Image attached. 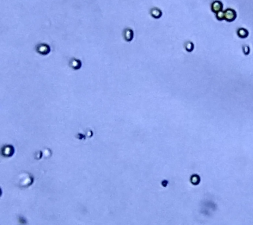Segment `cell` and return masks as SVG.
Wrapping results in <instances>:
<instances>
[{
	"label": "cell",
	"mask_w": 253,
	"mask_h": 225,
	"mask_svg": "<svg viewBox=\"0 0 253 225\" xmlns=\"http://www.w3.org/2000/svg\"><path fill=\"white\" fill-rule=\"evenodd\" d=\"M69 65L74 70H78L82 66L81 61L76 58H72L69 61Z\"/></svg>",
	"instance_id": "6"
},
{
	"label": "cell",
	"mask_w": 253,
	"mask_h": 225,
	"mask_svg": "<svg viewBox=\"0 0 253 225\" xmlns=\"http://www.w3.org/2000/svg\"><path fill=\"white\" fill-rule=\"evenodd\" d=\"M123 38L125 40H126V41H129H129H132V40L133 39V37H134V33H133V30L129 28H125L123 30Z\"/></svg>",
	"instance_id": "4"
},
{
	"label": "cell",
	"mask_w": 253,
	"mask_h": 225,
	"mask_svg": "<svg viewBox=\"0 0 253 225\" xmlns=\"http://www.w3.org/2000/svg\"><path fill=\"white\" fill-rule=\"evenodd\" d=\"M237 35L241 38H246L248 36H249V32L248 30L243 28H240L237 30Z\"/></svg>",
	"instance_id": "8"
},
{
	"label": "cell",
	"mask_w": 253,
	"mask_h": 225,
	"mask_svg": "<svg viewBox=\"0 0 253 225\" xmlns=\"http://www.w3.org/2000/svg\"><path fill=\"white\" fill-rule=\"evenodd\" d=\"M242 50H243L244 54L246 55H249L250 53V48L249 47L248 45H244L243 48H242Z\"/></svg>",
	"instance_id": "11"
},
{
	"label": "cell",
	"mask_w": 253,
	"mask_h": 225,
	"mask_svg": "<svg viewBox=\"0 0 253 225\" xmlns=\"http://www.w3.org/2000/svg\"><path fill=\"white\" fill-rule=\"evenodd\" d=\"M211 9H212V11L215 13H217L220 11H222L223 9V4L220 1H214L212 5H211Z\"/></svg>",
	"instance_id": "5"
},
{
	"label": "cell",
	"mask_w": 253,
	"mask_h": 225,
	"mask_svg": "<svg viewBox=\"0 0 253 225\" xmlns=\"http://www.w3.org/2000/svg\"><path fill=\"white\" fill-rule=\"evenodd\" d=\"M184 48H185L187 51L191 52L194 49V44L193 42H191V41H187V42L184 44Z\"/></svg>",
	"instance_id": "9"
},
{
	"label": "cell",
	"mask_w": 253,
	"mask_h": 225,
	"mask_svg": "<svg viewBox=\"0 0 253 225\" xmlns=\"http://www.w3.org/2000/svg\"><path fill=\"white\" fill-rule=\"evenodd\" d=\"M14 153H15V148L11 145H4L2 148V154L5 157L9 158V157H11L14 154Z\"/></svg>",
	"instance_id": "3"
},
{
	"label": "cell",
	"mask_w": 253,
	"mask_h": 225,
	"mask_svg": "<svg viewBox=\"0 0 253 225\" xmlns=\"http://www.w3.org/2000/svg\"><path fill=\"white\" fill-rule=\"evenodd\" d=\"M78 138L81 139H81H82V138H84V136L82 135L81 134H78Z\"/></svg>",
	"instance_id": "12"
},
{
	"label": "cell",
	"mask_w": 253,
	"mask_h": 225,
	"mask_svg": "<svg viewBox=\"0 0 253 225\" xmlns=\"http://www.w3.org/2000/svg\"><path fill=\"white\" fill-rule=\"evenodd\" d=\"M216 18L218 20H223L225 19L224 17V11H220L218 13H216Z\"/></svg>",
	"instance_id": "10"
},
{
	"label": "cell",
	"mask_w": 253,
	"mask_h": 225,
	"mask_svg": "<svg viewBox=\"0 0 253 225\" xmlns=\"http://www.w3.org/2000/svg\"><path fill=\"white\" fill-rule=\"evenodd\" d=\"M36 51L37 53H38L42 55H46L50 54L51 51V48L49 45L45 43H41L36 46Z\"/></svg>",
	"instance_id": "1"
},
{
	"label": "cell",
	"mask_w": 253,
	"mask_h": 225,
	"mask_svg": "<svg viewBox=\"0 0 253 225\" xmlns=\"http://www.w3.org/2000/svg\"><path fill=\"white\" fill-rule=\"evenodd\" d=\"M150 15H152V17L155 19H160L162 15V12L158 7H154L150 9Z\"/></svg>",
	"instance_id": "7"
},
{
	"label": "cell",
	"mask_w": 253,
	"mask_h": 225,
	"mask_svg": "<svg viewBox=\"0 0 253 225\" xmlns=\"http://www.w3.org/2000/svg\"><path fill=\"white\" fill-rule=\"evenodd\" d=\"M225 20L228 22H232L237 18V13L234 9H227L224 11Z\"/></svg>",
	"instance_id": "2"
}]
</instances>
